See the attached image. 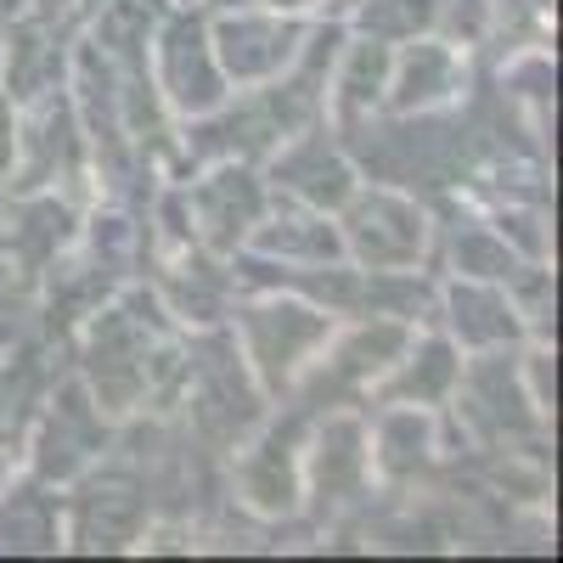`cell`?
Returning a JSON list of instances; mask_svg holds the SVG:
<instances>
[{
  "instance_id": "1",
  "label": "cell",
  "mask_w": 563,
  "mask_h": 563,
  "mask_svg": "<svg viewBox=\"0 0 563 563\" xmlns=\"http://www.w3.org/2000/svg\"><path fill=\"white\" fill-rule=\"evenodd\" d=\"M238 327H243L254 378L265 389H288L294 372H305L310 355L327 350V339H333V310L294 305V299H271V305H249L238 316Z\"/></svg>"
},
{
  "instance_id": "2",
  "label": "cell",
  "mask_w": 563,
  "mask_h": 563,
  "mask_svg": "<svg viewBox=\"0 0 563 563\" xmlns=\"http://www.w3.org/2000/svg\"><path fill=\"white\" fill-rule=\"evenodd\" d=\"M344 254H355L366 271H406L422 260L429 220L400 192H350L344 198Z\"/></svg>"
},
{
  "instance_id": "3",
  "label": "cell",
  "mask_w": 563,
  "mask_h": 563,
  "mask_svg": "<svg viewBox=\"0 0 563 563\" xmlns=\"http://www.w3.org/2000/svg\"><path fill=\"white\" fill-rule=\"evenodd\" d=\"M299 18L294 12H276V18H254V12H231L209 29V45H214V63L225 74V85H265L276 79L282 68H294L299 57Z\"/></svg>"
},
{
  "instance_id": "4",
  "label": "cell",
  "mask_w": 563,
  "mask_h": 563,
  "mask_svg": "<svg viewBox=\"0 0 563 563\" xmlns=\"http://www.w3.org/2000/svg\"><path fill=\"white\" fill-rule=\"evenodd\" d=\"M158 85L186 119H209L225 108V74L214 63V45L203 18L175 12L158 34Z\"/></svg>"
},
{
  "instance_id": "5",
  "label": "cell",
  "mask_w": 563,
  "mask_h": 563,
  "mask_svg": "<svg viewBox=\"0 0 563 563\" xmlns=\"http://www.w3.org/2000/svg\"><path fill=\"white\" fill-rule=\"evenodd\" d=\"M147 355L153 339L141 333V321L124 310H102L90 321V339H85V372H90V389L108 411H130L135 400H147Z\"/></svg>"
},
{
  "instance_id": "6",
  "label": "cell",
  "mask_w": 563,
  "mask_h": 563,
  "mask_svg": "<svg viewBox=\"0 0 563 563\" xmlns=\"http://www.w3.org/2000/svg\"><path fill=\"white\" fill-rule=\"evenodd\" d=\"M186 372L198 378V389H192L198 429H203L209 440H220V445L243 440V434H249V422L260 417V406H254V395L238 384V378H243L238 350H225V344H203V350H192Z\"/></svg>"
},
{
  "instance_id": "7",
  "label": "cell",
  "mask_w": 563,
  "mask_h": 563,
  "mask_svg": "<svg viewBox=\"0 0 563 563\" xmlns=\"http://www.w3.org/2000/svg\"><path fill=\"white\" fill-rule=\"evenodd\" d=\"M108 445V429H102V406H90V395L79 384H63L52 395V411H45V434H40V479H74L79 467Z\"/></svg>"
},
{
  "instance_id": "8",
  "label": "cell",
  "mask_w": 563,
  "mask_h": 563,
  "mask_svg": "<svg viewBox=\"0 0 563 563\" xmlns=\"http://www.w3.org/2000/svg\"><path fill=\"white\" fill-rule=\"evenodd\" d=\"M271 180L282 186V192H294L299 203L321 209V214L327 209H344V198L355 192V169H350V158L327 135L294 141V147L271 164Z\"/></svg>"
},
{
  "instance_id": "9",
  "label": "cell",
  "mask_w": 563,
  "mask_h": 563,
  "mask_svg": "<svg viewBox=\"0 0 563 563\" xmlns=\"http://www.w3.org/2000/svg\"><path fill=\"white\" fill-rule=\"evenodd\" d=\"M192 214H198V225H203V243L209 249H220V254H231L249 231L260 225V214H265V186L249 175V169H220V175H209L198 192H192Z\"/></svg>"
},
{
  "instance_id": "10",
  "label": "cell",
  "mask_w": 563,
  "mask_h": 563,
  "mask_svg": "<svg viewBox=\"0 0 563 563\" xmlns=\"http://www.w3.org/2000/svg\"><path fill=\"white\" fill-rule=\"evenodd\" d=\"M456 90H462V57H456V45L422 40V45H406V52L389 63L384 102L395 113H434L440 102L456 97Z\"/></svg>"
},
{
  "instance_id": "11",
  "label": "cell",
  "mask_w": 563,
  "mask_h": 563,
  "mask_svg": "<svg viewBox=\"0 0 563 563\" xmlns=\"http://www.w3.org/2000/svg\"><path fill=\"white\" fill-rule=\"evenodd\" d=\"M366 467H372V445L361 434L355 417H327L321 434H316V456H310V496L321 507H339L366 485Z\"/></svg>"
},
{
  "instance_id": "12",
  "label": "cell",
  "mask_w": 563,
  "mask_h": 563,
  "mask_svg": "<svg viewBox=\"0 0 563 563\" xmlns=\"http://www.w3.org/2000/svg\"><path fill=\"white\" fill-rule=\"evenodd\" d=\"M147 525V496L130 479H90L85 496L74 501V541L79 547H124Z\"/></svg>"
},
{
  "instance_id": "13",
  "label": "cell",
  "mask_w": 563,
  "mask_h": 563,
  "mask_svg": "<svg viewBox=\"0 0 563 563\" xmlns=\"http://www.w3.org/2000/svg\"><path fill=\"white\" fill-rule=\"evenodd\" d=\"M445 310H451V333L456 344L467 350H501L525 333L519 327V310H512V299L496 288V282H474L462 276L445 288Z\"/></svg>"
},
{
  "instance_id": "14",
  "label": "cell",
  "mask_w": 563,
  "mask_h": 563,
  "mask_svg": "<svg viewBox=\"0 0 563 563\" xmlns=\"http://www.w3.org/2000/svg\"><path fill=\"white\" fill-rule=\"evenodd\" d=\"M254 249L282 260V265H327L344 260V238L339 225H327V214H276L265 225H254Z\"/></svg>"
},
{
  "instance_id": "15",
  "label": "cell",
  "mask_w": 563,
  "mask_h": 563,
  "mask_svg": "<svg viewBox=\"0 0 563 563\" xmlns=\"http://www.w3.org/2000/svg\"><path fill=\"white\" fill-rule=\"evenodd\" d=\"M238 479H243V501L260 507V512H282V507H294V429H276L265 434L260 451L243 456L238 467Z\"/></svg>"
},
{
  "instance_id": "16",
  "label": "cell",
  "mask_w": 563,
  "mask_h": 563,
  "mask_svg": "<svg viewBox=\"0 0 563 563\" xmlns=\"http://www.w3.org/2000/svg\"><path fill=\"white\" fill-rule=\"evenodd\" d=\"M63 530H57V507L45 490L23 485V490H0V552H57Z\"/></svg>"
},
{
  "instance_id": "17",
  "label": "cell",
  "mask_w": 563,
  "mask_h": 563,
  "mask_svg": "<svg viewBox=\"0 0 563 563\" xmlns=\"http://www.w3.org/2000/svg\"><path fill=\"white\" fill-rule=\"evenodd\" d=\"M467 406H474L479 417H490L496 429L507 434V429H530V422L541 417V411H525L530 406V395L519 389V372L507 366V355H485L474 372H467Z\"/></svg>"
},
{
  "instance_id": "18",
  "label": "cell",
  "mask_w": 563,
  "mask_h": 563,
  "mask_svg": "<svg viewBox=\"0 0 563 563\" xmlns=\"http://www.w3.org/2000/svg\"><path fill=\"white\" fill-rule=\"evenodd\" d=\"M57 45L52 34H45V23H29L12 34V52L0 57V74H7V90H12V102H34V97H52L57 90Z\"/></svg>"
},
{
  "instance_id": "19",
  "label": "cell",
  "mask_w": 563,
  "mask_h": 563,
  "mask_svg": "<svg viewBox=\"0 0 563 563\" xmlns=\"http://www.w3.org/2000/svg\"><path fill=\"white\" fill-rule=\"evenodd\" d=\"M400 378L389 384V395L395 400H445L451 389H456V378H462V361H456V350L445 344V339H417V344H406L400 350Z\"/></svg>"
},
{
  "instance_id": "20",
  "label": "cell",
  "mask_w": 563,
  "mask_h": 563,
  "mask_svg": "<svg viewBox=\"0 0 563 563\" xmlns=\"http://www.w3.org/2000/svg\"><path fill=\"white\" fill-rule=\"evenodd\" d=\"M389 63H395V52L384 40H355L344 52V68H339V113L344 119H361V113H372L384 102Z\"/></svg>"
},
{
  "instance_id": "21",
  "label": "cell",
  "mask_w": 563,
  "mask_h": 563,
  "mask_svg": "<svg viewBox=\"0 0 563 563\" xmlns=\"http://www.w3.org/2000/svg\"><path fill=\"white\" fill-rule=\"evenodd\" d=\"M40 389H45V366L34 355H0V445L23 434V422L34 417L40 406Z\"/></svg>"
},
{
  "instance_id": "22",
  "label": "cell",
  "mask_w": 563,
  "mask_h": 563,
  "mask_svg": "<svg viewBox=\"0 0 563 563\" xmlns=\"http://www.w3.org/2000/svg\"><path fill=\"white\" fill-rule=\"evenodd\" d=\"M429 451H434V434H429V417H422L417 406L384 417V429H378V462L389 467V474H400V479L417 474V467L429 462Z\"/></svg>"
},
{
  "instance_id": "23",
  "label": "cell",
  "mask_w": 563,
  "mask_h": 563,
  "mask_svg": "<svg viewBox=\"0 0 563 563\" xmlns=\"http://www.w3.org/2000/svg\"><path fill=\"white\" fill-rule=\"evenodd\" d=\"M434 23V0H366V7L355 12V29L366 40H417V29Z\"/></svg>"
},
{
  "instance_id": "24",
  "label": "cell",
  "mask_w": 563,
  "mask_h": 563,
  "mask_svg": "<svg viewBox=\"0 0 563 563\" xmlns=\"http://www.w3.org/2000/svg\"><path fill=\"white\" fill-rule=\"evenodd\" d=\"M68 238H74V214H68L57 198H40V203H29V209H23V225H12V243L29 254V265L52 260V254H57Z\"/></svg>"
},
{
  "instance_id": "25",
  "label": "cell",
  "mask_w": 563,
  "mask_h": 563,
  "mask_svg": "<svg viewBox=\"0 0 563 563\" xmlns=\"http://www.w3.org/2000/svg\"><path fill=\"white\" fill-rule=\"evenodd\" d=\"M451 254H456V271L474 276V282H512V276H519V271H512L507 238H496V231H485V225H462Z\"/></svg>"
},
{
  "instance_id": "26",
  "label": "cell",
  "mask_w": 563,
  "mask_h": 563,
  "mask_svg": "<svg viewBox=\"0 0 563 563\" xmlns=\"http://www.w3.org/2000/svg\"><path fill=\"white\" fill-rule=\"evenodd\" d=\"M220 299H225V276L209 271L203 260L180 265V271L169 276V305H175V316H186V321H214V316H220Z\"/></svg>"
},
{
  "instance_id": "27",
  "label": "cell",
  "mask_w": 563,
  "mask_h": 563,
  "mask_svg": "<svg viewBox=\"0 0 563 563\" xmlns=\"http://www.w3.org/2000/svg\"><path fill=\"white\" fill-rule=\"evenodd\" d=\"M434 18H445L456 40H485V29H490V0H434Z\"/></svg>"
},
{
  "instance_id": "28",
  "label": "cell",
  "mask_w": 563,
  "mask_h": 563,
  "mask_svg": "<svg viewBox=\"0 0 563 563\" xmlns=\"http://www.w3.org/2000/svg\"><path fill=\"white\" fill-rule=\"evenodd\" d=\"M68 7H74V0H34V18H40V23H52V18L68 12Z\"/></svg>"
},
{
  "instance_id": "29",
  "label": "cell",
  "mask_w": 563,
  "mask_h": 563,
  "mask_svg": "<svg viewBox=\"0 0 563 563\" xmlns=\"http://www.w3.org/2000/svg\"><path fill=\"white\" fill-rule=\"evenodd\" d=\"M276 12H305V7H316V0H271Z\"/></svg>"
},
{
  "instance_id": "30",
  "label": "cell",
  "mask_w": 563,
  "mask_h": 563,
  "mask_svg": "<svg viewBox=\"0 0 563 563\" xmlns=\"http://www.w3.org/2000/svg\"><path fill=\"white\" fill-rule=\"evenodd\" d=\"M12 18H18V0H0V29H7Z\"/></svg>"
},
{
  "instance_id": "31",
  "label": "cell",
  "mask_w": 563,
  "mask_h": 563,
  "mask_svg": "<svg viewBox=\"0 0 563 563\" xmlns=\"http://www.w3.org/2000/svg\"><path fill=\"white\" fill-rule=\"evenodd\" d=\"M214 7H249V0H214Z\"/></svg>"
},
{
  "instance_id": "32",
  "label": "cell",
  "mask_w": 563,
  "mask_h": 563,
  "mask_svg": "<svg viewBox=\"0 0 563 563\" xmlns=\"http://www.w3.org/2000/svg\"><path fill=\"white\" fill-rule=\"evenodd\" d=\"M175 7H192V0H175Z\"/></svg>"
}]
</instances>
